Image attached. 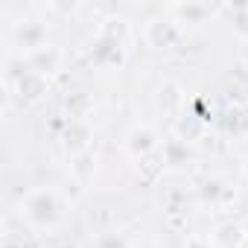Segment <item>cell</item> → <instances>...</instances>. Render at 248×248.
Listing matches in <instances>:
<instances>
[{
  "label": "cell",
  "mask_w": 248,
  "mask_h": 248,
  "mask_svg": "<svg viewBox=\"0 0 248 248\" xmlns=\"http://www.w3.org/2000/svg\"><path fill=\"white\" fill-rule=\"evenodd\" d=\"M27 219L32 222V225H38V228H50L56 219H59V202H56V196L53 193H47V190H38V193H32L30 199H27Z\"/></svg>",
  "instance_id": "6da1fadb"
},
{
  "label": "cell",
  "mask_w": 248,
  "mask_h": 248,
  "mask_svg": "<svg viewBox=\"0 0 248 248\" xmlns=\"http://www.w3.org/2000/svg\"><path fill=\"white\" fill-rule=\"evenodd\" d=\"M126 146H129V152L138 155V158L152 155V152H155V135H152V129H146V126H143V129H135V132L129 135Z\"/></svg>",
  "instance_id": "7a4b0ae2"
},
{
  "label": "cell",
  "mask_w": 248,
  "mask_h": 248,
  "mask_svg": "<svg viewBox=\"0 0 248 248\" xmlns=\"http://www.w3.org/2000/svg\"><path fill=\"white\" fill-rule=\"evenodd\" d=\"M242 236H245V233H242L239 225L225 222V225H219V228L213 231V245H219V248H239Z\"/></svg>",
  "instance_id": "3957f363"
},
{
  "label": "cell",
  "mask_w": 248,
  "mask_h": 248,
  "mask_svg": "<svg viewBox=\"0 0 248 248\" xmlns=\"http://www.w3.org/2000/svg\"><path fill=\"white\" fill-rule=\"evenodd\" d=\"M146 35H149V41H152L155 35H161L155 47H170V44L178 38L175 27H172V24H164V21H152V24H149V30H146Z\"/></svg>",
  "instance_id": "277c9868"
},
{
  "label": "cell",
  "mask_w": 248,
  "mask_h": 248,
  "mask_svg": "<svg viewBox=\"0 0 248 248\" xmlns=\"http://www.w3.org/2000/svg\"><path fill=\"white\" fill-rule=\"evenodd\" d=\"M93 248H129V242L123 239L120 233H99L93 239Z\"/></svg>",
  "instance_id": "5b68a950"
},
{
  "label": "cell",
  "mask_w": 248,
  "mask_h": 248,
  "mask_svg": "<svg viewBox=\"0 0 248 248\" xmlns=\"http://www.w3.org/2000/svg\"><path fill=\"white\" fill-rule=\"evenodd\" d=\"M187 248H210V245H207V242H202V239H190V242H187Z\"/></svg>",
  "instance_id": "8992f818"
},
{
  "label": "cell",
  "mask_w": 248,
  "mask_h": 248,
  "mask_svg": "<svg viewBox=\"0 0 248 248\" xmlns=\"http://www.w3.org/2000/svg\"><path fill=\"white\" fill-rule=\"evenodd\" d=\"M245 172H248V164H245Z\"/></svg>",
  "instance_id": "52a82bcc"
}]
</instances>
